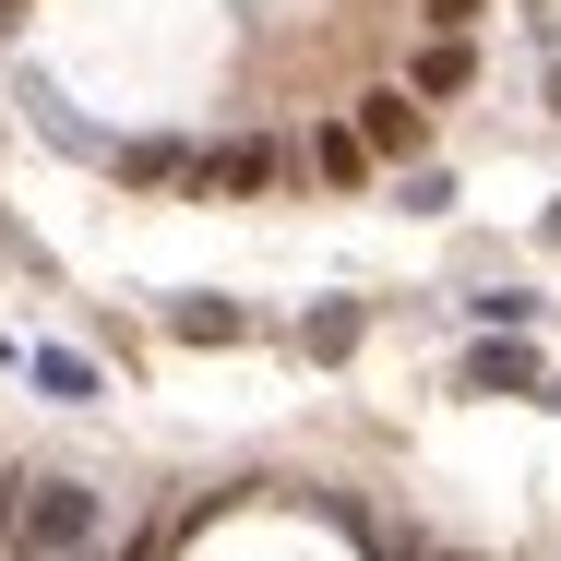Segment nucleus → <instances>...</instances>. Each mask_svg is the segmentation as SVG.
<instances>
[{
    "label": "nucleus",
    "instance_id": "nucleus-1",
    "mask_svg": "<svg viewBox=\"0 0 561 561\" xmlns=\"http://www.w3.org/2000/svg\"><path fill=\"white\" fill-rule=\"evenodd\" d=\"M72 550H96V490L84 478H36L24 526H12V561H72Z\"/></svg>",
    "mask_w": 561,
    "mask_h": 561
},
{
    "label": "nucleus",
    "instance_id": "nucleus-2",
    "mask_svg": "<svg viewBox=\"0 0 561 561\" xmlns=\"http://www.w3.org/2000/svg\"><path fill=\"white\" fill-rule=\"evenodd\" d=\"M287 168H299L287 144H263V131H239V144H216V156H192V168H180V192H275Z\"/></svg>",
    "mask_w": 561,
    "mask_h": 561
},
{
    "label": "nucleus",
    "instance_id": "nucleus-3",
    "mask_svg": "<svg viewBox=\"0 0 561 561\" xmlns=\"http://www.w3.org/2000/svg\"><path fill=\"white\" fill-rule=\"evenodd\" d=\"M168 335H180V346H239V335H251V311L216 299V287H180V299H168Z\"/></svg>",
    "mask_w": 561,
    "mask_h": 561
},
{
    "label": "nucleus",
    "instance_id": "nucleus-4",
    "mask_svg": "<svg viewBox=\"0 0 561 561\" xmlns=\"http://www.w3.org/2000/svg\"><path fill=\"white\" fill-rule=\"evenodd\" d=\"M466 394H538V346H514V335L466 346Z\"/></svg>",
    "mask_w": 561,
    "mask_h": 561
},
{
    "label": "nucleus",
    "instance_id": "nucleus-5",
    "mask_svg": "<svg viewBox=\"0 0 561 561\" xmlns=\"http://www.w3.org/2000/svg\"><path fill=\"white\" fill-rule=\"evenodd\" d=\"M358 144H370V156H419V144H431L419 96H358Z\"/></svg>",
    "mask_w": 561,
    "mask_h": 561
},
{
    "label": "nucleus",
    "instance_id": "nucleus-6",
    "mask_svg": "<svg viewBox=\"0 0 561 561\" xmlns=\"http://www.w3.org/2000/svg\"><path fill=\"white\" fill-rule=\"evenodd\" d=\"M466 84H478V48H466V36H431V60H419V108H431V96H466Z\"/></svg>",
    "mask_w": 561,
    "mask_h": 561
},
{
    "label": "nucleus",
    "instance_id": "nucleus-7",
    "mask_svg": "<svg viewBox=\"0 0 561 561\" xmlns=\"http://www.w3.org/2000/svg\"><path fill=\"white\" fill-rule=\"evenodd\" d=\"M311 168H323L335 192H358V180H370V144H358V119H335V131L311 144Z\"/></svg>",
    "mask_w": 561,
    "mask_h": 561
},
{
    "label": "nucleus",
    "instance_id": "nucleus-8",
    "mask_svg": "<svg viewBox=\"0 0 561 561\" xmlns=\"http://www.w3.org/2000/svg\"><path fill=\"white\" fill-rule=\"evenodd\" d=\"M36 382H48L60 407H84V394H108V382H96V358H72V346H36Z\"/></svg>",
    "mask_w": 561,
    "mask_h": 561
},
{
    "label": "nucleus",
    "instance_id": "nucleus-9",
    "mask_svg": "<svg viewBox=\"0 0 561 561\" xmlns=\"http://www.w3.org/2000/svg\"><path fill=\"white\" fill-rule=\"evenodd\" d=\"M299 346H311V358H346V346H358V299H323V311L299 323Z\"/></svg>",
    "mask_w": 561,
    "mask_h": 561
},
{
    "label": "nucleus",
    "instance_id": "nucleus-10",
    "mask_svg": "<svg viewBox=\"0 0 561 561\" xmlns=\"http://www.w3.org/2000/svg\"><path fill=\"white\" fill-rule=\"evenodd\" d=\"M478 323H490V335H526V323H538V299H526V287H490V299H478Z\"/></svg>",
    "mask_w": 561,
    "mask_h": 561
},
{
    "label": "nucleus",
    "instance_id": "nucleus-11",
    "mask_svg": "<svg viewBox=\"0 0 561 561\" xmlns=\"http://www.w3.org/2000/svg\"><path fill=\"white\" fill-rule=\"evenodd\" d=\"M24 490H36V466H0V561H12V526H24Z\"/></svg>",
    "mask_w": 561,
    "mask_h": 561
},
{
    "label": "nucleus",
    "instance_id": "nucleus-12",
    "mask_svg": "<svg viewBox=\"0 0 561 561\" xmlns=\"http://www.w3.org/2000/svg\"><path fill=\"white\" fill-rule=\"evenodd\" d=\"M419 12H431L443 36H466V12H478V0H419Z\"/></svg>",
    "mask_w": 561,
    "mask_h": 561
},
{
    "label": "nucleus",
    "instance_id": "nucleus-13",
    "mask_svg": "<svg viewBox=\"0 0 561 561\" xmlns=\"http://www.w3.org/2000/svg\"><path fill=\"white\" fill-rule=\"evenodd\" d=\"M538 394H550V407H561V382H538Z\"/></svg>",
    "mask_w": 561,
    "mask_h": 561
},
{
    "label": "nucleus",
    "instance_id": "nucleus-14",
    "mask_svg": "<svg viewBox=\"0 0 561 561\" xmlns=\"http://www.w3.org/2000/svg\"><path fill=\"white\" fill-rule=\"evenodd\" d=\"M550 108H561V72H550Z\"/></svg>",
    "mask_w": 561,
    "mask_h": 561
},
{
    "label": "nucleus",
    "instance_id": "nucleus-15",
    "mask_svg": "<svg viewBox=\"0 0 561 561\" xmlns=\"http://www.w3.org/2000/svg\"><path fill=\"white\" fill-rule=\"evenodd\" d=\"M72 561H96V550H72Z\"/></svg>",
    "mask_w": 561,
    "mask_h": 561
},
{
    "label": "nucleus",
    "instance_id": "nucleus-16",
    "mask_svg": "<svg viewBox=\"0 0 561 561\" xmlns=\"http://www.w3.org/2000/svg\"><path fill=\"white\" fill-rule=\"evenodd\" d=\"M550 239H561V216H550Z\"/></svg>",
    "mask_w": 561,
    "mask_h": 561
}]
</instances>
